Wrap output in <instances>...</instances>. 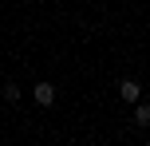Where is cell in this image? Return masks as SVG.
<instances>
[{"mask_svg": "<svg viewBox=\"0 0 150 146\" xmlns=\"http://www.w3.org/2000/svg\"><path fill=\"white\" fill-rule=\"evenodd\" d=\"M32 99H36L40 107H52V103H55V87L52 83H36V87H32Z\"/></svg>", "mask_w": 150, "mask_h": 146, "instance_id": "cell-1", "label": "cell"}, {"mask_svg": "<svg viewBox=\"0 0 150 146\" xmlns=\"http://www.w3.org/2000/svg\"><path fill=\"white\" fill-rule=\"evenodd\" d=\"M119 95H122V103H134V99H142V87H138L134 79H122V83H119Z\"/></svg>", "mask_w": 150, "mask_h": 146, "instance_id": "cell-2", "label": "cell"}, {"mask_svg": "<svg viewBox=\"0 0 150 146\" xmlns=\"http://www.w3.org/2000/svg\"><path fill=\"white\" fill-rule=\"evenodd\" d=\"M134 118H138V126H146V123H150V103L134 99Z\"/></svg>", "mask_w": 150, "mask_h": 146, "instance_id": "cell-3", "label": "cell"}, {"mask_svg": "<svg viewBox=\"0 0 150 146\" xmlns=\"http://www.w3.org/2000/svg\"><path fill=\"white\" fill-rule=\"evenodd\" d=\"M4 99L16 103V99H20V87H16V83H4Z\"/></svg>", "mask_w": 150, "mask_h": 146, "instance_id": "cell-4", "label": "cell"}]
</instances>
